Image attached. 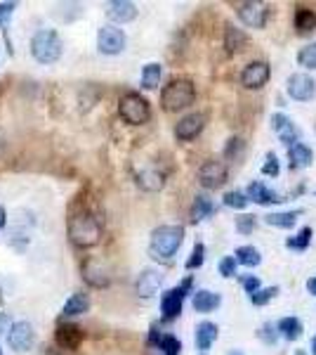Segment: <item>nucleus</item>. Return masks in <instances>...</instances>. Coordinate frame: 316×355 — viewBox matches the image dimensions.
Returning <instances> with one entry per match:
<instances>
[{
	"label": "nucleus",
	"mask_w": 316,
	"mask_h": 355,
	"mask_svg": "<svg viewBox=\"0 0 316 355\" xmlns=\"http://www.w3.org/2000/svg\"><path fill=\"white\" fill-rule=\"evenodd\" d=\"M68 239L78 249H90L102 239V220L93 211L83 209L68 218Z\"/></svg>",
	"instance_id": "f257e3e1"
},
{
	"label": "nucleus",
	"mask_w": 316,
	"mask_h": 355,
	"mask_svg": "<svg viewBox=\"0 0 316 355\" xmlns=\"http://www.w3.org/2000/svg\"><path fill=\"white\" fill-rule=\"evenodd\" d=\"M182 242H185V227L182 225H160L151 232L149 254L158 261H170L172 256L180 251Z\"/></svg>",
	"instance_id": "f03ea898"
},
{
	"label": "nucleus",
	"mask_w": 316,
	"mask_h": 355,
	"mask_svg": "<svg viewBox=\"0 0 316 355\" xmlns=\"http://www.w3.org/2000/svg\"><path fill=\"white\" fill-rule=\"evenodd\" d=\"M194 102H196V85L189 78H175L160 90V107L170 114L187 110Z\"/></svg>",
	"instance_id": "7ed1b4c3"
},
{
	"label": "nucleus",
	"mask_w": 316,
	"mask_h": 355,
	"mask_svg": "<svg viewBox=\"0 0 316 355\" xmlns=\"http://www.w3.org/2000/svg\"><path fill=\"white\" fill-rule=\"evenodd\" d=\"M62 50H64V43H62L59 33L53 31V28H40V31L33 33L31 55L40 64H55V62H59Z\"/></svg>",
	"instance_id": "20e7f679"
},
{
	"label": "nucleus",
	"mask_w": 316,
	"mask_h": 355,
	"mask_svg": "<svg viewBox=\"0 0 316 355\" xmlns=\"http://www.w3.org/2000/svg\"><path fill=\"white\" fill-rule=\"evenodd\" d=\"M118 114L128 125H145L151 119V107L140 93H125L118 102Z\"/></svg>",
	"instance_id": "39448f33"
},
{
	"label": "nucleus",
	"mask_w": 316,
	"mask_h": 355,
	"mask_svg": "<svg viewBox=\"0 0 316 355\" xmlns=\"http://www.w3.org/2000/svg\"><path fill=\"white\" fill-rule=\"evenodd\" d=\"M189 289H192V277H187L182 284L168 289L160 296V313H163V320H175L177 315L182 313V306H185Z\"/></svg>",
	"instance_id": "423d86ee"
},
{
	"label": "nucleus",
	"mask_w": 316,
	"mask_h": 355,
	"mask_svg": "<svg viewBox=\"0 0 316 355\" xmlns=\"http://www.w3.org/2000/svg\"><path fill=\"white\" fill-rule=\"evenodd\" d=\"M125 43H128L125 31L113 24H106L97 31V50L102 55H120L125 50Z\"/></svg>",
	"instance_id": "0eeeda50"
},
{
	"label": "nucleus",
	"mask_w": 316,
	"mask_h": 355,
	"mask_svg": "<svg viewBox=\"0 0 316 355\" xmlns=\"http://www.w3.org/2000/svg\"><path fill=\"white\" fill-rule=\"evenodd\" d=\"M236 15L248 28H262L267 24L269 5L262 3V0H245V3L236 5Z\"/></svg>",
	"instance_id": "6e6552de"
},
{
	"label": "nucleus",
	"mask_w": 316,
	"mask_h": 355,
	"mask_svg": "<svg viewBox=\"0 0 316 355\" xmlns=\"http://www.w3.org/2000/svg\"><path fill=\"white\" fill-rule=\"evenodd\" d=\"M227 178H229L227 166L217 162V159H210V162H205L198 168V182L205 190H220L224 182H227Z\"/></svg>",
	"instance_id": "1a4fd4ad"
},
{
	"label": "nucleus",
	"mask_w": 316,
	"mask_h": 355,
	"mask_svg": "<svg viewBox=\"0 0 316 355\" xmlns=\"http://www.w3.org/2000/svg\"><path fill=\"white\" fill-rule=\"evenodd\" d=\"M33 343H36V331H33V324L31 322H19L12 324V329L8 331V346L12 348L17 353H24V351H31Z\"/></svg>",
	"instance_id": "9d476101"
},
{
	"label": "nucleus",
	"mask_w": 316,
	"mask_h": 355,
	"mask_svg": "<svg viewBox=\"0 0 316 355\" xmlns=\"http://www.w3.org/2000/svg\"><path fill=\"white\" fill-rule=\"evenodd\" d=\"M286 90L295 102H309L316 95V81L309 73H290L286 81Z\"/></svg>",
	"instance_id": "9b49d317"
},
{
	"label": "nucleus",
	"mask_w": 316,
	"mask_h": 355,
	"mask_svg": "<svg viewBox=\"0 0 316 355\" xmlns=\"http://www.w3.org/2000/svg\"><path fill=\"white\" fill-rule=\"evenodd\" d=\"M269 76H272V69L267 62H250L248 67L241 71V85L245 90H260L267 85Z\"/></svg>",
	"instance_id": "f8f14e48"
},
{
	"label": "nucleus",
	"mask_w": 316,
	"mask_h": 355,
	"mask_svg": "<svg viewBox=\"0 0 316 355\" xmlns=\"http://www.w3.org/2000/svg\"><path fill=\"white\" fill-rule=\"evenodd\" d=\"M205 128V116L203 114H187V116H182L180 121L175 125V137L182 142H189L194 140V137L201 135V130Z\"/></svg>",
	"instance_id": "ddd939ff"
},
{
	"label": "nucleus",
	"mask_w": 316,
	"mask_h": 355,
	"mask_svg": "<svg viewBox=\"0 0 316 355\" xmlns=\"http://www.w3.org/2000/svg\"><path fill=\"white\" fill-rule=\"evenodd\" d=\"M272 128H274V133L279 135V140L284 142L286 147H292V145H297V142H300V133H297L295 123H292L286 114H274V116H272Z\"/></svg>",
	"instance_id": "4468645a"
},
{
	"label": "nucleus",
	"mask_w": 316,
	"mask_h": 355,
	"mask_svg": "<svg viewBox=\"0 0 316 355\" xmlns=\"http://www.w3.org/2000/svg\"><path fill=\"white\" fill-rule=\"evenodd\" d=\"M160 284H163V272L149 268V270H145L140 277H137L135 289H137V294H140L142 299H151V296L160 289Z\"/></svg>",
	"instance_id": "2eb2a0df"
},
{
	"label": "nucleus",
	"mask_w": 316,
	"mask_h": 355,
	"mask_svg": "<svg viewBox=\"0 0 316 355\" xmlns=\"http://www.w3.org/2000/svg\"><path fill=\"white\" fill-rule=\"evenodd\" d=\"M106 17L116 24H128L137 17V5L130 0H113L106 5Z\"/></svg>",
	"instance_id": "dca6fc26"
},
{
	"label": "nucleus",
	"mask_w": 316,
	"mask_h": 355,
	"mask_svg": "<svg viewBox=\"0 0 316 355\" xmlns=\"http://www.w3.org/2000/svg\"><path fill=\"white\" fill-rule=\"evenodd\" d=\"M55 339L59 343V348H64V351H76L80 346V341H83V329H80L78 324H59Z\"/></svg>",
	"instance_id": "f3484780"
},
{
	"label": "nucleus",
	"mask_w": 316,
	"mask_h": 355,
	"mask_svg": "<svg viewBox=\"0 0 316 355\" xmlns=\"http://www.w3.org/2000/svg\"><path fill=\"white\" fill-rule=\"evenodd\" d=\"M137 185H140L142 190H147V192H158L160 187L165 185L163 171L154 168V166H149V168L140 171V173H137Z\"/></svg>",
	"instance_id": "a211bd4d"
},
{
	"label": "nucleus",
	"mask_w": 316,
	"mask_h": 355,
	"mask_svg": "<svg viewBox=\"0 0 316 355\" xmlns=\"http://www.w3.org/2000/svg\"><path fill=\"white\" fill-rule=\"evenodd\" d=\"M194 311L196 313H212L215 308H220L222 303V296L215 294V291L210 289H198L194 291Z\"/></svg>",
	"instance_id": "6ab92c4d"
},
{
	"label": "nucleus",
	"mask_w": 316,
	"mask_h": 355,
	"mask_svg": "<svg viewBox=\"0 0 316 355\" xmlns=\"http://www.w3.org/2000/svg\"><path fill=\"white\" fill-rule=\"evenodd\" d=\"M83 279L93 287H106L109 284V277H106V270L102 268L100 261L90 259L83 263Z\"/></svg>",
	"instance_id": "aec40b11"
},
{
	"label": "nucleus",
	"mask_w": 316,
	"mask_h": 355,
	"mask_svg": "<svg viewBox=\"0 0 316 355\" xmlns=\"http://www.w3.org/2000/svg\"><path fill=\"white\" fill-rule=\"evenodd\" d=\"M90 311V296L88 294H71L68 301L62 306V315L64 318H76V315H83Z\"/></svg>",
	"instance_id": "412c9836"
},
{
	"label": "nucleus",
	"mask_w": 316,
	"mask_h": 355,
	"mask_svg": "<svg viewBox=\"0 0 316 355\" xmlns=\"http://www.w3.org/2000/svg\"><path fill=\"white\" fill-rule=\"evenodd\" d=\"M248 199H250V202H255V204H277V202H284V199H281L277 192H272L260 180L252 182V185L248 187Z\"/></svg>",
	"instance_id": "4be33fe9"
},
{
	"label": "nucleus",
	"mask_w": 316,
	"mask_h": 355,
	"mask_svg": "<svg viewBox=\"0 0 316 355\" xmlns=\"http://www.w3.org/2000/svg\"><path fill=\"white\" fill-rule=\"evenodd\" d=\"M288 159H290L292 168H307V166H312V162H314V152L309 150L307 145L297 142V145L288 147Z\"/></svg>",
	"instance_id": "5701e85b"
},
{
	"label": "nucleus",
	"mask_w": 316,
	"mask_h": 355,
	"mask_svg": "<svg viewBox=\"0 0 316 355\" xmlns=\"http://www.w3.org/2000/svg\"><path fill=\"white\" fill-rule=\"evenodd\" d=\"M217 334H220V329H217L215 322H201L196 327V348L198 351H208L212 343L217 341Z\"/></svg>",
	"instance_id": "b1692460"
},
{
	"label": "nucleus",
	"mask_w": 316,
	"mask_h": 355,
	"mask_svg": "<svg viewBox=\"0 0 316 355\" xmlns=\"http://www.w3.org/2000/svg\"><path fill=\"white\" fill-rule=\"evenodd\" d=\"M212 214H215V204H212V199L208 197V194H198V197L194 199V204H192V220L201 223V220H205Z\"/></svg>",
	"instance_id": "393cba45"
},
{
	"label": "nucleus",
	"mask_w": 316,
	"mask_h": 355,
	"mask_svg": "<svg viewBox=\"0 0 316 355\" xmlns=\"http://www.w3.org/2000/svg\"><path fill=\"white\" fill-rule=\"evenodd\" d=\"M248 43V36H245L241 28L236 26H227V31H224V48H227V53H241L243 50V45Z\"/></svg>",
	"instance_id": "a878e982"
},
{
	"label": "nucleus",
	"mask_w": 316,
	"mask_h": 355,
	"mask_svg": "<svg viewBox=\"0 0 316 355\" xmlns=\"http://www.w3.org/2000/svg\"><path fill=\"white\" fill-rule=\"evenodd\" d=\"M297 216H300V211H279V214H269L264 216V223L272 227H284V230H288L297 223Z\"/></svg>",
	"instance_id": "bb28decb"
},
{
	"label": "nucleus",
	"mask_w": 316,
	"mask_h": 355,
	"mask_svg": "<svg viewBox=\"0 0 316 355\" xmlns=\"http://www.w3.org/2000/svg\"><path fill=\"white\" fill-rule=\"evenodd\" d=\"M160 76H163V69H160L158 62H149V64H145V69H142V88H147V90L158 88Z\"/></svg>",
	"instance_id": "cd10ccee"
},
{
	"label": "nucleus",
	"mask_w": 316,
	"mask_h": 355,
	"mask_svg": "<svg viewBox=\"0 0 316 355\" xmlns=\"http://www.w3.org/2000/svg\"><path fill=\"white\" fill-rule=\"evenodd\" d=\"M234 259H236L241 266H245V268H255V266H260V263H262V256H260V251H257L255 246H239L236 254H234Z\"/></svg>",
	"instance_id": "c85d7f7f"
},
{
	"label": "nucleus",
	"mask_w": 316,
	"mask_h": 355,
	"mask_svg": "<svg viewBox=\"0 0 316 355\" xmlns=\"http://www.w3.org/2000/svg\"><path fill=\"white\" fill-rule=\"evenodd\" d=\"M281 334L286 336L288 341H295V339H300L302 336V322L297 318H284L279 322V327H277Z\"/></svg>",
	"instance_id": "c756f323"
},
{
	"label": "nucleus",
	"mask_w": 316,
	"mask_h": 355,
	"mask_svg": "<svg viewBox=\"0 0 316 355\" xmlns=\"http://www.w3.org/2000/svg\"><path fill=\"white\" fill-rule=\"evenodd\" d=\"M295 28L300 33H309L316 28V12H312V10L307 8H300L295 12Z\"/></svg>",
	"instance_id": "7c9ffc66"
},
{
	"label": "nucleus",
	"mask_w": 316,
	"mask_h": 355,
	"mask_svg": "<svg viewBox=\"0 0 316 355\" xmlns=\"http://www.w3.org/2000/svg\"><path fill=\"white\" fill-rule=\"evenodd\" d=\"M297 64L302 69H307V71H314L316 69V43L304 45L300 53H297Z\"/></svg>",
	"instance_id": "2f4dec72"
},
{
	"label": "nucleus",
	"mask_w": 316,
	"mask_h": 355,
	"mask_svg": "<svg viewBox=\"0 0 316 355\" xmlns=\"http://www.w3.org/2000/svg\"><path fill=\"white\" fill-rule=\"evenodd\" d=\"M222 202L224 206H229V209H236V211H243L245 206H248V194H243V192H239V190H232V192H227L222 197Z\"/></svg>",
	"instance_id": "473e14b6"
},
{
	"label": "nucleus",
	"mask_w": 316,
	"mask_h": 355,
	"mask_svg": "<svg viewBox=\"0 0 316 355\" xmlns=\"http://www.w3.org/2000/svg\"><path fill=\"white\" fill-rule=\"evenodd\" d=\"M158 348L163 351V355H180L182 343H180V339H175L172 334H163V336H160V341H158Z\"/></svg>",
	"instance_id": "72a5a7b5"
},
{
	"label": "nucleus",
	"mask_w": 316,
	"mask_h": 355,
	"mask_svg": "<svg viewBox=\"0 0 316 355\" xmlns=\"http://www.w3.org/2000/svg\"><path fill=\"white\" fill-rule=\"evenodd\" d=\"M309 242H312V227H302L295 237L288 239V246H290V249H295V251H304L309 246Z\"/></svg>",
	"instance_id": "f704fd0d"
},
{
	"label": "nucleus",
	"mask_w": 316,
	"mask_h": 355,
	"mask_svg": "<svg viewBox=\"0 0 316 355\" xmlns=\"http://www.w3.org/2000/svg\"><path fill=\"white\" fill-rule=\"evenodd\" d=\"M277 296H279L277 287H267V289L255 291V294L250 296V303H252V306H267V303L272 299H277Z\"/></svg>",
	"instance_id": "c9c22d12"
},
{
	"label": "nucleus",
	"mask_w": 316,
	"mask_h": 355,
	"mask_svg": "<svg viewBox=\"0 0 316 355\" xmlns=\"http://www.w3.org/2000/svg\"><path fill=\"white\" fill-rule=\"evenodd\" d=\"M203 261H205V246L198 242L194 246L192 256H189V261H187V270H196V268L203 266Z\"/></svg>",
	"instance_id": "e433bc0d"
},
{
	"label": "nucleus",
	"mask_w": 316,
	"mask_h": 355,
	"mask_svg": "<svg viewBox=\"0 0 316 355\" xmlns=\"http://www.w3.org/2000/svg\"><path fill=\"white\" fill-rule=\"evenodd\" d=\"M17 10V3L15 0H10V3H0V28H8L10 19H12Z\"/></svg>",
	"instance_id": "4c0bfd02"
},
{
	"label": "nucleus",
	"mask_w": 316,
	"mask_h": 355,
	"mask_svg": "<svg viewBox=\"0 0 316 355\" xmlns=\"http://www.w3.org/2000/svg\"><path fill=\"white\" fill-rule=\"evenodd\" d=\"M236 230L241 234H250L252 230H255V216H250V214L239 216V218H236Z\"/></svg>",
	"instance_id": "58836bf2"
},
{
	"label": "nucleus",
	"mask_w": 316,
	"mask_h": 355,
	"mask_svg": "<svg viewBox=\"0 0 316 355\" xmlns=\"http://www.w3.org/2000/svg\"><path fill=\"white\" fill-rule=\"evenodd\" d=\"M279 171H281V166H279L277 154H272V152H269V154H267V162H264V166H262V173H264V175H272V178H277V175H279Z\"/></svg>",
	"instance_id": "ea45409f"
},
{
	"label": "nucleus",
	"mask_w": 316,
	"mask_h": 355,
	"mask_svg": "<svg viewBox=\"0 0 316 355\" xmlns=\"http://www.w3.org/2000/svg\"><path fill=\"white\" fill-rule=\"evenodd\" d=\"M236 259L234 256H227V259H222L220 261V275L222 277H234L236 275Z\"/></svg>",
	"instance_id": "a19ab883"
},
{
	"label": "nucleus",
	"mask_w": 316,
	"mask_h": 355,
	"mask_svg": "<svg viewBox=\"0 0 316 355\" xmlns=\"http://www.w3.org/2000/svg\"><path fill=\"white\" fill-rule=\"evenodd\" d=\"M260 334V339L262 341H267V343H274L277 341V331H274V324H264V327L257 331Z\"/></svg>",
	"instance_id": "79ce46f5"
},
{
	"label": "nucleus",
	"mask_w": 316,
	"mask_h": 355,
	"mask_svg": "<svg viewBox=\"0 0 316 355\" xmlns=\"http://www.w3.org/2000/svg\"><path fill=\"white\" fill-rule=\"evenodd\" d=\"M243 289L252 296L255 291H260V279L252 277V275H250V277H243Z\"/></svg>",
	"instance_id": "37998d69"
},
{
	"label": "nucleus",
	"mask_w": 316,
	"mask_h": 355,
	"mask_svg": "<svg viewBox=\"0 0 316 355\" xmlns=\"http://www.w3.org/2000/svg\"><path fill=\"white\" fill-rule=\"evenodd\" d=\"M12 320H10L8 313H0V334H8L10 329H12Z\"/></svg>",
	"instance_id": "c03bdc74"
},
{
	"label": "nucleus",
	"mask_w": 316,
	"mask_h": 355,
	"mask_svg": "<svg viewBox=\"0 0 316 355\" xmlns=\"http://www.w3.org/2000/svg\"><path fill=\"white\" fill-rule=\"evenodd\" d=\"M307 291H309V294H314V296H316V277L307 279Z\"/></svg>",
	"instance_id": "a18cd8bd"
},
{
	"label": "nucleus",
	"mask_w": 316,
	"mask_h": 355,
	"mask_svg": "<svg viewBox=\"0 0 316 355\" xmlns=\"http://www.w3.org/2000/svg\"><path fill=\"white\" fill-rule=\"evenodd\" d=\"M8 225V214H5V209L0 206V227H5Z\"/></svg>",
	"instance_id": "49530a36"
},
{
	"label": "nucleus",
	"mask_w": 316,
	"mask_h": 355,
	"mask_svg": "<svg viewBox=\"0 0 316 355\" xmlns=\"http://www.w3.org/2000/svg\"><path fill=\"white\" fill-rule=\"evenodd\" d=\"M312 355H316V336L312 339Z\"/></svg>",
	"instance_id": "de8ad7c7"
},
{
	"label": "nucleus",
	"mask_w": 316,
	"mask_h": 355,
	"mask_svg": "<svg viewBox=\"0 0 316 355\" xmlns=\"http://www.w3.org/2000/svg\"><path fill=\"white\" fill-rule=\"evenodd\" d=\"M229 355H243V353H241V351H229Z\"/></svg>",
	"instance_id": "09e8293b"
},
{
	"label": "nucleus",
	"mask_w": 316,
	"mask_h": 355,
	"mask_svg": "<svg viewBox=\"0 0 316 355\" xmlns=\"http://www.w3.org/2000/svg\"><path fill=\"white\" fill-rule=\"evenodd\" d=\"M0 355H3V348H0Z\"/></svg>",
	"instance_id": "8fccbe9b"
},
{
	"label": "nucleus",
	"mask_w": 316,
	"mask_h": 355,
	"mask_svg": "<svg viewBox=\"0 0 316 355\" xmlns=\"http://www.w3.org/2000/svg\"><path fill=\"white\" fill-rule=\"evenodd\" d=\"M295 355H304V353H295Z\"/></svg>",
	"instance_id": "3c124183"
}]
</instances>
